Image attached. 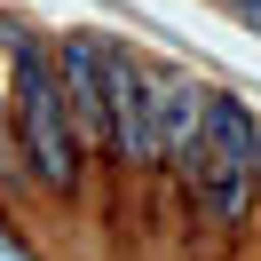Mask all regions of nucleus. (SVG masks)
<instances>
[{"label":"nucleus","instance_id":"nucleus-4","mask_svg":"<svg viewBox=\"0 0 261 261\" xmlns=\"http://www.w3.org/2000/svg\"><path fill=\"white\" fill-rule=\"evenodd\" d=\"M111 40H87V32H64L56 40V80H64V111L80 127L87 150H111V64H103Z\"/></svg>","mask_w":261,"mask_h":261},{"label":"nucleus","instance_id":"nucleus-6","mask_svg":"<svg viewBox=\"0 0 261 261\" xmlns=\"http://www.w3.org/2000/svg\"><path fill=\"white\" fill-rule=\"evenodd\" d=\"M0 261H40V245H32V238H24V229H16V222H0Z\"/></svg>","mask_w":261,"mask_h":261},{"label":"nucleus","instance_id":"nucleus-2","mask_svg":"<svg viewBox=\"0 0 261 261\" xmlns=\"http://www.w3.org/2000/svg\"><path fill=\"white\" fill-rule=\"evenodd\" d=\"M198 206L222 229H238L261 206V119L245 95L214 87L206 95V150H198Z\"/></svg>","mask_w":261,"mask_h":261},{"label":"nucleus","instance_id":"nucleus-7","mask_svg":"<svg viewBox=\"0 0 261 261\" xmlns=\"http://www.w3.org/2000/svg\"><path fill=\"white\" fill-rule=\"evenodd\" d=\"M222 8H229V16H238V24H245V32H253V40H261V0H222Z\"/></svg>","mask_w":261,"mask_h":261},{"label":"nucleus","instance_id":"nucleus-1","mask_svg":"<svg viewBox=\"0 0 261 261\" xmlns=\"http://www.w3.org/2000/svg\"><path fill=\"white\" fill-rule=\"evenodd\" d=\"M8 87H16V135H24V166H32L40 182H48L56 198H80V127H71L64 111V80H56V48H40L32 32H16V71H8Z\"/></svg>","mask_w":261,"mask_h":261},{"label":"nucleus","instance_id":"nucleus-5","mask_svg":"<svg viewBox=\"0 0 261 261\" xmlns=\"http://www.w3.org/2000/svg\"><path fill=\"white\" fill-rule=\"evenodd\" d=\"M206 95L214 87H198L190 71H159V135H166L159 166H174L190 190H198V150H206Z\"/></svg>","mask_w":261,"mask_h":261},{"label":"nucleus","instance_id":"nucleus-3","mask_svg":"<svg viewBox=\"0 0 261 261\" xmlns=\"http://www.w3.org/2000/svg\"><path fill=\"white\" fill-rule=\"evenodd\" d=\"M103 64H111V159L127 174H143L166 150V135H159V71L143 56H127L119 40L103 48Z\"/></svg>","mask_w":261,"mask_h":261}]
</instances>
